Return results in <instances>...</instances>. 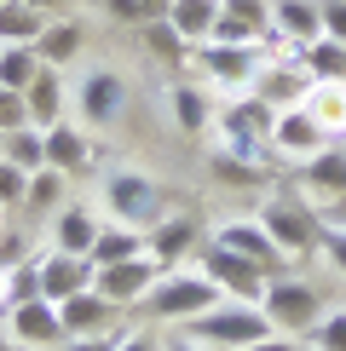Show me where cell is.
<instances>
[{"mask_svg": "<svg viewBox=\"0 0 346 351\" xmlns=\"http://www.w3.org/2000/svg\"><path fill=\"white\" fill-rule=\"evenodd\" d=\"M179 334H191V340L208 346V351H249L254 340H266V334H277V328H271V317L260 311L254 300H220V305H208V311L185 317Z\"/></svg>", "mask_w": 346, "mask_h": 351, "instance_id": "1", "label": "cell"}, {"mask_svg": "<svg viewBox=\"0 0 346 351\" xmlns=\"http://www.w3.org/2000/svg\"><path fill=\"white\" fill-rule=\"evenodd\" d=\"M214 121H220V150L242 156V162H260V167H277V150H271V121H277V110H271L266 98L242 93L237 104L214 110Z\"/></svg>", "mask_w": 346, "mask_h": 351, "instance_id": "2", "label": "cell"}, {"mask_svg": "<svg viewBox=\"0 0 346 351\" xmlns=\"http://www.w3.org/2000/svg\"><path fill=\"white\" fill-rule=\"evenodd\" d=\"M220 282H214L202 265H173L156 276V288L144 294V317H156V323H185V317H196V311H208V305H220Z\"/></svg>", "mask_w": 346, "mask_h": 351, "instance_id": "3", "label": "cell"}, {"mask_svg": "<svg viewBox=\"0 0 346 351\" xmlns=\"http://www.w3.org/2000/svg\"><path fill=\"white\" fill-rule=\"evenodd\" d=\"M260 225L271 230V242H277L288 259H312L317 247H323V213H317L306 196H288V190L266 196V208H260Z\"/></svg>", "mask_w": 346, "mask_h": 351, "instance_id": "4", "label": "cell"}, {"mask_svg": "<svg viewBox=\"0 0 346 351\" xmlns=\"http://www.w3.org/2000/svg\"><path fill=\"white\" fill-rule=\"evenodd\" d=\"M260 311L271 317L277 334H312V323L323 317V288L306 276H271L260 294Z\"/></svg>", "mask_w": 346, "mask_h": 351, "instance_id": "5", "label": "cell"}, {"mask_svg": "<svg viewBox=\"0 0 346 351\" xmlns=\"http://www.w3.org/2000/svg\"><path fill=\"white\" fill-rule=\"evenodd\" d=\"M104 213L115 225H133V230H150L156 219H168V202H162V184L144 179V173L122 167L104 179Z\"/></svg>", "mask_w": 346, "mask_h": 351, "instance_id": "6", "label": "cell"}, {"mask_svg": "<svg viewBox=\"0 0 346 351\" xmlns=\"http://www.w3.org/2000/svg\"><path fill=\"white\" fill-rule=\"evenodd\" d=\"M191 64H196L202 81L225 86V93H249L254 75H260V64H266V47H225V40H202V47L191 52Z\"/></svg>", "mask_w": 346, "mask_h": 351, "instance_id": "7", "label": "cell"}, {"mask_svg": "<svg viewBox=\"0 0 346 351\" xmlns=\"http://www.w3.org/2000/svg\"><path fill=\"white\" fill-rule=\"evenodd\" d=\"M196 265L220 282L225 300H254V305H260V294H266V282H271L266 265H254V259L231 254V247H220V242H202V247H196Z\"/></svg>", "mask_w": 346, "mask_h": 351, "instance_id": "8", "label": "cell"}, {"mask_svg": "<svg viewBox=\"0 0 346 351\" xmlns=\"http://www.w3.org/2000/svg\"><path fill=\"white\" fill-rule=\"evenodd\" d=\"M76 110L86 115L93 133L115 127L122 110H127V75H115V69H86V75L76 81Z\"/></svg>", "mask_w": 346, "mask_h": 351, "instance_id": "9", "label": "cell"}, {"mask_svg": "<svg viewBox=\"0 0 346 351\" xmlns=\"http://www.w3.org/2000/svg\"><path fill=\"white\" fill-rule=\"evenodd\" d=\"M323 144H335V138L323 133V121H317L306 104H283L277 110V121H271V150H277V162H306Z\"/></svg>", "mask_w": 346, "mask_h": 351, "instance_id": "10", "label": "cell"}, {"mask_svg": "<svg viewBox=\"0 0 346 351\" xmlns=\"http://www.w3.org/2000/svg\"><path fill=\"white\" fill-rule=\"evenodd\" d=\"M6 334H12L23 351L64 346V340H69V334H64V317H58V305H52L47 294H29V300L12 305V311H6Z\"/></svg>", "mask_w": 346, "mask_h": 351, "instance_id": "11", "label": "cell"}, {"mask_svg": "<svg viewBox=\"0 0 346 351\" xmlns=\"http://www.w3.org/2000/svg\"><path fill=\"white\" fill-rule=\"evenodd\" d=\"M156 276H162V265L150 254H139V259H115V265H93V288L110 305H139L156 288Z\"/></svg>", "mask_w": 346, "mask_h": 351, "instance_id": "12", "label": "cell"}, {"mask_svg": "<svg viewBox=\"0 0 346 351\" xmlns=\"http://www.w3.org/2000/svg\"><path fill=\"white\" fill-rule=\"evenodd\" d=\"M208 242H220V247H231V254H242V259H254V265H266L271 276H283V265H288V254L271 242V230L260 225V219H225V225H214Z\"/></svg>", "mask_w": 346, "mask_h": 351, "instance_id": "13", "label": "cell"}, {"mask_svg": "<svg viewBox=\"0 0 346 351\" xmlns=\"http://www.w3.org/2000/svg\"><path fill=\"white\" fill-rule=\"evenodd\" d=\"M35 288L52 305L81 294V288H93V259L86 254H64V247H47V254H35Z\"/></svg>", "mask_w": 346, "mask_h": 351, "instance_id": "14", "label": "cell"}, {"mask_svg": "<svg viewBox=\"0 0 346 351\" xmlns=\"http://www.w3.org/2000/svg\"><path fill=\"white\" fill-rule=\"evenodd\" d=\"M208 40H225V47H266L271 40V0H225Z\"/></svg>", "mask_w": 346, "mask_h": 351, "instance_id": "15", "label": "cell"}, {"mask_svg": "<svg viewBox=\"0 0 346 351\" xmlns=\"http://www.w3.org/2000/svg\"><path fill=\"white\" fill-rule=\"evenodd\" d=\"M144 247H150V259L162 271H173V265H185V259L202 247V225L191 213H168V219H156V225L144 230Z\"/></svg>", "mask_w": 346, "mask_h": 351, "instance_id": "16", "label": "cell"}, {"mask_svg": "<svg viewBox=\"0 0 346 351\" xmlns=\"http://www.w3.org/2000/svg\"><path fill=\"white\" fill-rule=\"evenodd\" d=\"M249 93L266 98L271 110H283V104H300V98L312 93V75H306V64H300V58H266Z\"/></svg>", "mask_w": 346, "mask_h": 351, "instance_id": "17", "label": "cell"}, {"mask_svg": "<svg viewBox=\"0 0 346 351\" xmlns=\"http://www.w3.org/2000/svg\"><path fill=\"white\" fill-rule=\"evenodd\" d=\"M323 35V0H271V40L312 47Z\"/></svg>", "mask_w": 346, "mask_h": 351, "instance_id": "18", "label": "cell"}, {"mask_svg": "<svg viewBox=\"0 0 346 351\" xmlns=\"http://www.w3.org/2000/svg\"><path fill=\"white\" fill-rule=\"evenodd\" d=\"M115 311H122V305H110L98 288H81V294L58 300V317H64V334H69V340H81V334H104Z\"/></svg>", "mask_w": 346, "mask_h": 351, "instance_id": "19", "label": "cell"}, {"mask_svg": "<svg viewBox=\"0 0 346 351\" xmlns=\"http://www.w3.org/2000/svg\"><path fill=\"white\" fill-rule=\"evenodd\" d=\"M300 184L317 190L323 202H346V144H323L317 156L300 162Z\"/></svg>", "mask_w": 346, "mask_h": 351, "instance_id": "20", "label": "cell"}, {"mask_svg": "<svg viewBox=\"0 0 346 351\" xmlns=\"http://www.w3.org/2000/svg\"><path fill=\"white\" fill-rule=\"evenodd\" d=\"M23 98H29V127H58L64 121V104H69V86H64V75H58L52 64H41V75L23 86Z\"/></svg>", "mask_w": 346, "mask_h": 351, "instance_id": "21", "label": "cell"}, {"mask_svg": "<svg viewBox=\"0 0 346 351\" xmlns=\"http://www.w3.org/2000/svg\"><path fill=\"white\" fill-rule=\"evenodd\" d=\"M168 115H173L179 133H208V127H214V98H208V86L173 81V86H168Z\"/></svg>", "mask_w": 346, "mask_h": 351, "instance_id": "22", "label": "cell"}, {"mask_svg": "<svg viewBox=\"0 0 346 351\" xmlns=\"http://www.w3.org/2000/svg\"><path fill=\"white\" fill-rule=\"evenodd\" d=\"M81 47H86V23H81V18H52L47 35L35 40V52L47 58L52 69H69V64L81 58Z\"/></svg>", "mask_w": 346, "mask_h": 351, "instance_id": "23", "label": "cell"}, {"mask_svg": "<svg viewBox=\"0 0 346 351\" xmlns=\"http://www.w3.org/2000/svg\"><path fill=\"white\" fill-rule=\"evenodd\" d=\"M47 12H35L29 0H6L0 6V47H35L41 35H47Z\"/></svg>", "mask_w": 346, "mask_h": 351, "instance_id": "24", "label": "cell"}, {"mask_svg": "<svg viewBox=\"0 0 346 351\" xmlns=\"http://www.w3.org/2000/svg\"><path fill=\"white\" fill-rule=\"evenodd\" d=\"M86 162H93V138H86L81 127H69V121L47 127V167L76 173V167H86Z\"/></svg>", "mask_w": 346, "mask_h": 351, "instance_id": "25", "label": "cell"}, {"mask_svg": "<svg viewBox=\"0 0 346 351\" xmlns=\"http://www.w3.org/2000/svg\"><path fill=\"white\" fill-rule=\"evenodd\" d=\"M317 121H323L329 138H346V81H312V93L300 98Z\"/></svg>", "mask_w": 346, "mask_h": 351, "instance_id": "26", "label": "cell"}, {"mask_svg": "<svg viewBox=\"0 0 346 351\" xmlns=\"http://www.w3.org/2000/svg\"><path fill=\"white\" fill-rule=\"evenodd\" d=\"M220 6L225 0H173V12H168V23L179 29L191 47H202V40L214 35V23H220Z\"/></svg>", "mask_w": 346, "mask_h": 351, "instance_id": "27", "label": "cell"}, {"mask_svg": "<svg viewBox=\"0 0 346 351\" xmlns=\"http://www.w3.org/2000/svg\"><path fill=\"white\" fill-rule=\"evenodd\" d=\"M93 242H98L93 213H86V208H58V219H52V247H64V254H93Z\"/></svg>", "mask_w": 346, "mask_h": 351, "instance_id": "28", "label": "cell"}, {"mask_svg": "<svg viewBox=\"0 0 346 351\" xmlns=\"http://www.w3.org/2000/svg\"><path fill=\"white\" fill-rule=\"evenodd\" d=\"M300 64H306L312 81H346V40L317 35L312 47H300Z\"/></svg>", "mask_w": 346, "mask_h": 351, "instance_id": "29", "label": "cell"}, {"mask_svg": "<svg viewBox=\"0 0 346 351\" xmlns=\"http://www.w3.org/2000/svg\"><path fill=\"white\" fill-rule=\"evenodd\" d=\"M139 254H150L144 247V230L133 225H110V230H98V242H93V265H115V259H139Z\"/></svg>", "mask_w": 346, "mask_h": 351, "instance_id": "30", "label": "cell"}, {"mask_svg": "<svg viewBox=\"0 0 346 351\" xmlns=\"http://www.w3.org/2000/svg\"><path fill=\"white\" fill-rule=\"evenodd\" d=\"M6 162L23 167V173H41V167H47V133H41V127H18V133H6Z\"/></svg>", "mask_w": 346, "mask_h": 351, "instance_id": "31", "label": "cell"}, {"mask_svg": "<svg viewBox=\"0 0 346 351\" xmlns=\"http://www.w3.org/2000/svg\"><path fill=\"white\" fill-rule=\"evenodd\" d=\"M41 64H47V58H41L35 47H0V86H23L41 75Z\"/></svg>", "mask_w": 346, "mask_h": 351, "instance_id": "32", "label": "cell"}, {"mask_svg": "<svg viewBox=\"0 0 346 351\" xmlns=\"http://www.w3.org/2000/svg\"><path fill=\"white\" fill-rule=\"evenodd\" d=\"M139 29H144V40H150V52L162 58V64H185V58L196 52V47H191V40H185L168 18H150V23H139Z\"/></svg>", "mask_w": 346, "mask_h": 351, "instance_id": "33", "label": "cell"}, {"mask_svg": "<svg viewBox=\"0 0 346 351\" xmlns=\"http://www.w3.org/2000/svg\"><path fill=\"white\" fill-rule=\"evenodd\" d=\"M64 179H69V173H58V167H41V173H29V196H23V208H35V213H47V208H64Z\"/></svg>", "mask_w": 346, "mask_h": 351, "instance_id": "34", "label": "cell"}, {"mask_svg": "<svg viewBox=\"0 0 346 351\" xmlns=\"http://www.w3.org/2000/svg\"><path fill=\"white\" fill-rule=\"evenodd\" d=\"M271 167H260V162H242V156H231V150H214V179H225V184H260Z\"/></svg>", "mask_w": 346, "mask_h": 351, "instance_id": "35", "label": "cell"}, {"mask_svg": "<svg viewBox=\"0 0 346 351\" xmlns=\"http://www.w3.org/2000/svg\"><path fill=\"white\" fill-rule=\"evenodd\" d=\"M312 351H346V311H323L312 323Z\"/></svg>", "mask_w": 346, "mask_h": 351, "instance_id": "36", "label": "cell"}, {"mask_svg": "<svg viewBox=\"0 0 346 351\" xmlns=\"http://www.w3.org/2000/svg\"><path fill=\"white\" fill-rule=\"evenodd\" d=\"M18 127H29V98L18 86H0V133H18Z\"/></svg>", "mask_w": 346, "mask_h": 351, "instance_id": "37", "label": "cell"}, {"mask_svg": "<svg viewBox=\"0 0 346 351\" xmlns=\"http://www.w3.org/2000/svg\"><path fill=\"white\" fill-rule=\"evenodd\" d=\"M23 196H29V173L0 162V208H23Z\"/></svg>", "mask_w": 346, "mask_h": 351, "instance_id": "38", "label": "cell"}, {"mask_svg": "<svg viewBox=\"0 0 346 351\" xmlns=\"http://www.w3.org/2000/svg\"><path fill=\"white\" fill-rule=\"evenodd\" d=\"M23 259H35L29 254V237L23 230H0V271H18Z\"/></svg>", "mask_w": 346, "mask_h": 351, "instance_id": "39", "label": "cell"}, {"mask_svg": "<svg viewBox=\"0 0 346 351\" xmlns=\"http://www.w3.org/2000/svg\"><path fill=\"white\" fill-rule=\"evenodd\" d=\"M115 346H122V334H81V340H64V346H58V351H115Z\"/></svg>", "mask_w": 346, "mask_h": 351, "instance_id": "40", "label": "cell"}, {"mask_svg": "<svg viewBox=\"0 0 346 351\" xmlns=\"http://www.w3.org/2000/svg\"><path fill=\"white\" fill-rule=\"evenodd\" d=\"M323 254L335 259V271L346 276V225H323Z\"/></svg>", "mask_w": 346, "mask_h": 351, "instance_id": "41", "label": "cell"}, {"mask_svg": "<svg viewBox=\"0 0 346 351\" xmlns=\"http://www.w3.org/2000/svg\"><path fill=\"white\" fill-rule=\"evenodd\" d=\"M323 35L346 40V0H323Z\"/></svg>", "mask_w": 346, "mask_h": 351, "instance_id": "42", "label": "cell"}, {"mask_svg": "<svg viewBox=\"0 0 346 351\" xmlns=\"http://www.w3.org/2000/svg\"><path fill=\"white\" fill-rule=\"evenodd\" d=\"M104 12H110L115 23H144V6H139V0H104Z\"/></svg>", "mask_w": 346, "mask_h": 351, "instance_id": "43", "label": "cell"}, {"mask_svg": "<svg viewBox=\"0 0 346 351\" xmlns=\"http://www.w3.org/2000/svg\"><path fill=\"white\" fill-rule=\"evenodd\" d=\"M115 351H168L162 340H156V334H122V346Z\"/></svg>", "mask_w": 346, "mask_h": 351, "instance_id": "44", "label": "cell"}, {"mask_svg": "<svg viewBox=\"0 0 346 351\" xmlns=\"http://www.w3.org/2000/svg\"><path fill=\"white\" fill-rule=\"evenodd\" d=\"M249 351H306L300 340H288V334H266V340H254Z\"/></svg>", "mask_w": 346, "mask_h": 351, "instance_id": "45", "label": "cell"}, {"mask_svg": "<svg viewBox=\"0 0 346 351\" xmlns=\"http://www.w3.org/2000/svg\"><path fill=\"white\" fill-rule=\"evenodd\" d=\"M162 346H168V351H208V346H196L191 334H173V340H162Z\"/></svg>", "mask_w": 346, "mask_h": 351, "instance_id": "46", "label": "cell"}, {"mask_svg": "<svg viewBox=\"0 0 346 351\" xmlns=\"http://www.w3.org/2000/svg\"><path fill=\"white\" fill-rule=\"evenodd\" d=\"M29 6H35V12H47V18H52V12H64L69 0H29Z\"/></svg>", "mask_w": 346, "mask_h": 351, "instance_id": "47", "label": "cell"}, {"mask_svg": "<svg viewBox=\"0 0 346 351\" xmlns=\"http://www.w3.org/2000/svg\"><path fill=\"white\" fill-rule=\"evenodd\" d=\"M0 351H18V340H12V334H0Z\"/></svg>", "mask_w": 346, "mask_h": 351, "instance_id": "48", "label": "cell"}, {"mask_svg": "<svg viewBox=\"0 0 346 351\" xmlns=\"http://www.w3.org/2000/svg\"><path fill=\"white\" fill-rule=\"evenodd\" d=\"M0 162H6V133H0Z\"/></svg>", "mask_w": 346, "mask_h": 351, "instance_id": "49", "label": "cell"}, {"mask_svg": "<svg viewBox=\"0 0 346 351\" xmlns=\"http://www.w3.org/2000/svg\"><path fill=\"white\" fill-rule=\"evenodd\" d=\"M0 6H6V0H0Z\"/></svg>", "mask_w": 346, "mask_h": 351, "instance_id": "50", "label": "cell"}]
</instances>
